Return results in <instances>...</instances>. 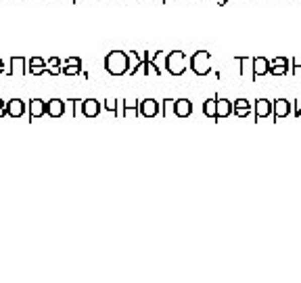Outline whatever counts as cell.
I'll list each match as a JSON object with an SVG mask.
<instances>
[{
	"mask_svg": "<svg viewBox=\"0 0 301 283\" xmlns=\"http://www.w3.org/2000/svg\"><path fill=\"white\" fill-rule=\"evenodd\" d=\"M105 69L109 76H126L130 72V55L124 51H111L105 57Z\"/></svg>",
	"mask_w": 301,
	"mask_h": 283,
	"instance_id": "obj_1",
	"label": "cell"
},
{
	"mask_svg": "<svg viewBox=\"0 0 301 283\" xmlns=\"http://www.w3.org/2000/svg\"><path fill=\"white\" fill-rule=\"evenodd\" d=\"M165 69L171 76H184V72L189 69V57L182 51H171L165 59Z\"/></svg>",
	"mask_w": 301,
	"mask_h": 283,
	"instance_id": "obj_2",
	"label": "cell"
},
{
	"mask_svg": "<svg viewBox=\"0 0 301 283\" xmlns=\"http://www.w3.org/2000/svg\"><path fill=\"white\" fill-rule=\"evenodd\" d=\"M189 67L197 76H207L211 72V53L207 51H197L191 59H189Z\"/></svg>",
	"mask_w": 301,
	"mask_h": 283,
	"instance_id": "obj_3",
	"label": "cell"
},
{
	"mask_svg": "<svg viewBox=\"0 0 301 283\" xmlns=\"http://www.w3.org/2000/svg\"><path fill=\"white\" fill-rule=\"evenodd\" d=\"M289 113H291V101H286V99H276V101H272V118H274V122L284 120Z\"/></svg>",
	"mask_w": 301,
	"mask_h": 283,
	"instance_id": "obj_4",
	"label": "cell"
},
{
	"mask_svg": "<svg viewBox=\"0 0 301 283\" xmlns=\"http://www.w3.org/2000/svg\"><path fill=\"white\" fill-rule=\"evenodd\" d=\"M138 103L136 99H124V101L119 103V111H117V118H136L140 116V111H138Z\"/></svg>",
	"mask_w": 301,
	"mask_h": 283,
	"instance_id": "obj_5",
	"label": "cell"
},
{
	"mask_svg": "<svg viewBox=\"0 0 301 283\" xmlns=\"http://www.w3.org/2000/svg\"><path fill=\"white\" fill-rule=\"evenodd\" d=\"M138 111L142 118H157L159 116V103L155 101V99H145V101L138 103Z\"/></svg>",
	"mask_w": 301,
	"mask_h": 283,
	"instance_id": "obj_6",
	"label": "cell"
},
{
	"mask_svg": "<svg viewBox=\"0 0 301 283\" xmlns=\"http://www.w3.org/2000/svg\"><path fill=\"white\" fill-rule=\"evenodd\" d=\"M44 103H46V101H42V99H30V101H27V116H30V122L46 116Z\"/></svg>",
	"mask_w": 301,
	"mask_h": 283,
	"instance_id": "obj_7",
	"label": "cell"
},
{
	"mask_svg": "<svg viewBox=\"0 0 301 283\" xmlns=\"http://www.w3.org/2000/svg\"><path fill=\"white\" fill-rule=\"evenodd\" d=\"M253 116H255V122H260L264 118H272V101H268V99H257L255 107H253Z\"/></svg>",
	"mask_w": 301,
	"mask_h": 283,
	"instance_id": "obj_8",
	"label": "cell"
},
{
	"mask_svg": "<svg viewBox=\"0 0 301 283\" xmlns=\"http://www.w3.org/2000/svg\"><path fill=\"white\" fill-rule=\"evenodd\" d=\"M25 111H27V103H23L21 99H11V101H7V116L9 118L17 120V118L25 116Z\"/></svg>",
	"mask_w": 301,
	"mask_h": 283,
	"instance_id": "obj_9",
	"label": "cell"
},
{
	"mask_svg": "<svg viewBox=\"0 0 301 283\" xmlns=\"http://www.w3.org/2000/svg\"><path fill=\"white\" fill-rule=\"evenodd\" d=\"M44 111L48 118H63L65 116V101L61 99H50L44 103Z\"/></svg>",
	"mask_w": 301,
	"mask_h": 283,
	"instance_id": "obj_10",
	"label": "cell"
},
{
	"mask_svg": "<svg viewBox=\"0 0 301 283\" xmlns=\"http://www.w3.org/2000/svg\"><path fill=\"white\" fill-rule=\"evenodd\" d=\"M27 74H32V76L46 74V61L42 59V57H32V59H27Z\"/></svg>",
	"mask_w": 301,
	"mask_h": 283,
	"instance_id": "obj_11",
	"label": "cell"
},
{
	"mask_svg": "<svg viewBox=\"0 0 301 283\" xmlns=\"http://www.w3.org/2000/svg\"><path fill=\"white\" fill-rule=\"evenodd\" d=\"M268 69H270V61H268V57H253V82L257 78H262L268 74Z\"/></svg>",
	"mask_w": 301,
	"mask_h": 283,
	"instance_id": "obj_12",
	"label": "cell"
},
{
	"mask_svg": "<svg viewBox=\"0 0 301 283\" xmlns=\"http://www.w3.org/2000/svg\"><path fill=\"white\" fill-rule=\"evenodd\" d=\"M193 113V103L189 101V99H176V103H174V116L176 118H189Z\"/></svg>",
	"mask_w": 301,
	"mask_h": 283,
	"instance_id": "obj_13",
	"label": "cell"
},
{
	"mask_svg": "<svg viewBox=\"0 0 301 283\" xmlns=\"http://www.w3.org/2000/svg\"><path fill=\"white\" fill-rule=\"evenodd\" d=\"M11 76H25L27 74V59L25 57H11Z\"/></svg>",
	"mask_w": 301,
	"mask_h": 283,
	"instance_id": "obj_14",
	"label": "cell"
},
{
	"mask_svg": "<svg viewBox=\"0 0 301 283\" xmlns=\"http://www.w3.org/2000/svg\"><path fill=\"white\" fill-rule=\"evenodd\" d=\"M98 113H100V101H96V99H86L84 107H82V116L84 118H98Z\"/></svg>",
	"mask_w": 301,
	"mask_h": 283,
	"instance_id": "obj_15",
	"label": "cell"
},
{
	"mask_svg": "<svg viewBox=\"0 0 301 283\" xmlns=\"http://www.w3.org/2000/svg\"><path fill=\"white\" fill-rule=\"evenodd\" d=\"M232 113L236 118H249L251 116V103L247 99H236L232 103Z\"/></svg>",
	"mask_w": 301,
	"mask_h": 283,
	"instance_id": "obj_16",
	"label": "cell"
},
{
	"mask_svg": "<svg viewBox=\"0 0 301 283\" xmlns=\"http://www.w3.org/2000/svg\"><path fill=\"white\" fill-rule=\"evenodd\" d=\"M216 120H224L228 116H232V101H228V99H218L216 103Z\"/></svg>",
	"mask_w": 301,
	"mask_h": 283,
	"instance_id": "obj_17",
	"label": "cell"
},
{
	"mask_svg": "<svg viewBox=\"0 0 301 283\" xmlns=\"http://www.w3.org/2000/svg\"><path fill=\"white\" fill-rule=\"evenodd\" d=\"M236 63L240 65V76L243 78H249L253 80V59L251 57H236Z\"/></svg>",
	"mask_w": 301,
	"mask_h": 283,
	"instance_id": "obj_18",
	"label": "cell"
},
{
	"mask_svg": "<svg viewBox=\"0 0 301 283\" xmlns=\"http://www.w3.org/2000/svg\"><path fill=\"white\" fill-rule=\"evenodd\" d=\"M165 59H167V55L163 53V51H157V53H153V59H151V63L155 65V69L159 72V76L163 74V69H165Z\"/></svg>",
	"mask_w": 301,
	"mask_h": 283,
	"instance_id": "obj_19",
	"label": "cell"
},
{
	"mask_svg": "<svg viewBox=\"0 0 301 283\" xmlns=\"http://www.w3.org/2000/svg\"><path fill=\"white\" fill-rule=\"evenodd\" d=\"M218 103V97H211V99H207V101L203 103V116H207V118H211V120H216V105Z\"/></svg>",
	"mask_w": 301,
	"mask_h": 283,
	"instance_id": "obj_20",
	"label": "cell"
},
{
	"mask_svg": "<svg viewBox=\"0 0 301 283\" xmlns=\"http://www.w3.org/2000/svg\"><path fill=\"white\" fill-rule=\"evenodd\" d=\"M289 69H291V61L289 63H276V65H270L268 74H272V76H284V74H289Z\"/></svg>",
	"mask_w": 301,
	"mask_h": 283,
	"instance_id": "obj_21",
	"label": "cell"
},
{
	"mask_svg": "<svg viewBox=\"0 0 301 283\" xmlns=\"http://www.w3.org/2000/svg\"><path fill=\"white\" fill-rule=\"evenodd\" d=\"M122 103V101H119ZM119 103H117V99H107V101H105V109L107 111H111V113H115V118H117V111H119Z\"/></svg>",
	"mask_w": 301,
	"mask_h": 283,
	"instance_id": "obj_22",
	"label": "cell"
},
{
	"mask_svg": "<svg viewBox=\"0 0 301 283\" xmlns=\"http://www.w3.org/2000/svg\"><path fill=\"white\" fill-rule=\"evenodd\" d=\"M289 74H293V76H301V57H293V59H291V69H289Z\"/></svg>",
	"mask_w": 301,
	"mask_h": 283,
	"instance_id": "obj_23",
	"label": "cell"
},
{
	"mask_svg": "<svg viewBox=\"0 0 301 283\" xmlns=\"http://www.w3.org/2000/svg\"><path fill=\"white\" fill-rule=\"evenodd\" d=\"M174 99H163V118H167V116H171V113H174Z\"/></svg>",
	"mask_w": 301,
	"mask_h": 283,
	"instance_id": "obj_24",
	"label": "cell"
},
{
	"mask_svg": "<svg viewBox=\"0 0 301 283\" xmlns=\"http://www.w3.org/2000/svg\"><path fill=\"white\" fill-rule=\"evenodd\" d=\"M82 67L80 65H63V76H80Z\"/></svg>",
	"mask_w": 301,
	"mask_h": 283,
	"instance_id": "obj_25",
	"label": "cell"
},
{
	"mask_svg": "<svg viewBox=\"0 0 301 283\" xmlns=\"http://www.w3.org/2000/svg\"><path fill=\"white\" fill-rule=\"evenodd\" d=\"M63 65H80L82 67V59L80 57H67V59L63 61Z\"/></svg>",
	"mask_w": 301,
	"mask_h": 283,
	"instance_id": "obj_26",
	"label": "cell"
},
{
	"mask_svg": "<svg viewBox=\"0 0 301 283\" xmlns=\"http://www.w3.org/2000/svg\"><path fill=\"white\" fill-rule=\"evenodd\" d=\"M293 116H295V118H301V99H299V101H295V111H293Z\"/></svg>",
	"mask_w": 301,
	"mask_h": 283,
	"instance_id": "obj_27",
	"label": "cell"
},
{
	"mask_svg": "<svg viewBox=\"0 0 301 283\" xmlns=\"http://www.w3.org/2000/svg\"><path fill=\"white\" fill-rule=\"evenodd\" d=\"M5 116H7V101L0 99V118H5Z\"/></svg>",
	"mask_w": 301,
	"mask_h": 283,
	"instance_id": "obj_28",
	"label": "cell"
},
{
	"mask_svg": "<svg viewBox=\"0 0 301 283\" xmlns=\"http://www.w3.org/2000/svg\"><path fill=\"white\" fill-rule=\"evenodd\" d=\"M46 65H61V59L59 57H50V59L46 61Z\"/></svg>",
	"mask_w": 301,
	"mask_h": 283,
	"instance_id": "obj_29",
	"label": "cell"
},
{
	"mask_svg": "<svg viewBox=\"0 0 301 283\" xmlns=\"http://www.w3.org/2000/svg\"><path fill=\"white\" fill-rule=\"evenodd\" d=\"M3 74H9V69H5V63H3V59H0V76Z\"/></svg>",
	"mask_w": 301,
	"mask_h": 283,
	"instance_id": "obj_30",
	"label": "cell"
},
{
	"mask_svg": "<svg viewBox=\"0 0 301 283\" xmlns=\"http://www.w3.org/2000/svg\"><path fill=\"white\" fill-rule=\"evenodd\" d=\"M74 3H78V0H74Z\"/></svg>",
	"mask_w": 301,
	"mask_h": 283,
	"instance_id": "obj_31",
	"label": "cell"
},
{
	"mask_svg": "<svg viewBox=\"0 0 301 283\" xmlns=\"http://www.w3.org/2000/svg\"><path fill=\"white\" fill-rule=\"evenodd\" d=\"M163 3H167V0H163Z\"/></svg>",
	"mask_w": 301,
	"mask_h": 283,
	"instance_id": "obj_32",
	"label": "cell"
}]
</instances>
